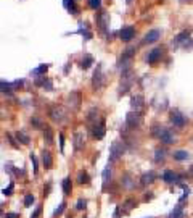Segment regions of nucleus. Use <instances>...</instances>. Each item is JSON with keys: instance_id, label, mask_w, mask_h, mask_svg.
I'll use <instances>...</instances> for the list:
<instances>
[{"instance_id": "obj_18", "label": "nucleus", "mask_w": 193, "mask_h": 218, "mask_svg": "<svg viewBox=\"0 0 193 218\" xmlns=\"http://www.w3.org/2000/svg\"><path fill=\"white\" fill-rule=\"evenodd\" d=\"M63 191H64V194H69L71 192V179L69 178L63 179Z\"/></svg>"}, {"instance_id": "obj_7", "label": "nucleus", "mask_w": 193, "mask_h": 218, "mask_svg": "<svg viewBox=\"0 0 193 218\" xmlns=\"http://www.w3.org/2000/svg\"><path fill=\"white\" fill-rule=\"evenodd\" d=\"M103 136H105V120H100L98 126L95 125V128H93V137L101 139Z\"/></svg>"}, {"instance_id": "obj_19", "label": "nucleus", "mask_w": 193, "mask_h": 218, "mask_svg": "<svg viewBox=\"0 0 193 218\" xmlns=\"http://www.w3.org/2000/svg\"><path fill=\"white\" fill-rule=\"evenodd\" d=\"M16 137L19 139V141H21L23 142V144H29V136L26 134V132H16Z\"/></svg>"}, {"instance_id": "obj_32", "label": "nucleus", "mask_w": 193, "mask_h": 218, "mask_svg": "<svg viewBox=\"0 0 193 218\" xmlns=\"http://www.w3.org/2000/svg\"><path fill=\"white\" fill-rule=\"evenodd\" d=\"M63 208H64V204H61L60 208H56V210H55V215H60V213L63 212Z\"/></svg>"}, {"instance_id": "obj_11", "label": "nucleus", "mask_w": 193, "mask_h": 218, "mask_svg": "<svg viewBox=\"0 0 193 218\" xmlns=\"http://www.w3.org/2000/svg\"><path fill=\"white\" fill-rule=\"evenodd\" d=\"M172 157L176 158V160H179V162H182V160L190 158V154L187 152V150H176V152L172 154Z\"/></svg>"}, {"instance_id": "obj_29", "label": "nucleus", "mask_w": 193, "mask_h": 218, "mask_svg": "<svg viewBox=\"0 0 193 218\" xmlns=\"http://www.w3.org/2000/svg\"><path fill=\"white\" fill-rule=\"evenodd\" d=\"M12 191H13V183L10 184L8 187H5V189H3V194H5V196H10V194H12Z\"/></svg>"}, {"instance_id": "obj_2", "label": "nucleus", "mask_w": 193, "mask_h": 218, "mask_svg": "<svg viewBox=\"0 0 193 218\" xmlns=\"http://www.w3.org/2000/svg\"><path fill=\"white\" fill-rule=\"evenodd\" d=\"M171 121H172V125L174 126H177V128H183L185 126V118H183V115L179 111V110H172L171 111Z\"/></svg>"}, {"instance_id": "obj_20", "label": "nucleus", "mask_w": 193, "mask_h": 218, "mask_svg": "<svg viewBox=\"0 0 193 218\" xmlns=\"http://www.w3.org/2000/svg\"><path fill=\"white\" fill-rule=\"evenodd\" d=\"M169 218H182V205H177L176 210L169 215Z\"/></svg>"}, {"instance_id": "obj_13", "label": "nucleus", "mask_w": 193, "mask_h": 218, "mask_svg": "<svg viewBox=\"0 0 193 218\" xmlns=\"http://www.w3.org/2000/svg\"><path fill=\"white\" fill-rule=\"evenodd\" d=\"M92 63H93V58H92V55H85L84 58L81 60V66H82L84 70H87V68H89V66H90Z\"/></svg>"}, {"instance_id": "obj_8", "label": "nucleus", "mask_w": 193, "mask_h": 218, "mask_svg": "<svg viewBox=\"0 0 193 218\" xmlns=\"http://www.w3.org/2000/svg\"><path fill=\"white\" fill-rule=\"evenodd\" d=\"M161 58V49H153L148 55V63L150 65H156Z\"/></svg>"}, {"instance_id": "obj_9", "label": "nucleus", "mask_w": 193, "mask_h": 218, "mask_svg": "<svg viewBox=\"0 0 193 218\" xmlns=\"http://www.w3.org/2000/svg\"><path fill=\"white\" fill-rule=\"evenodd\" d=\"M162 179L166 183H176L177 181V175L174 171H171V170H166V171L162 173Z\"/></svg>"}, {"instance_id": "obj_4", "label": "nucleus", "mask_w": 193, "mask_h": 218, "mask_svg": "<svg viewBox=\"0 0 193 218\" xmlns=\"http://www.w3.org/2000/svg\"><path fill=\"white\" fill-rule=\"evenodd\" d=\"M122 152H124L122 146H119L118 142H114V144L111 146V155H110V160H111V162H114V160H118V158L122 155Z\"/></svg>"}, {"instance_id": "obj_6", "label": "nucleus", "mask_w": 193, "mask_h": 218, "mask_svg": "<svg viewBox=\"0 0 193 218\" xmlns=\"http://www.w3.org/2000/svg\"><path fill=\"white\" fill-rule=\"evenodd\" d=\"M159 36H161L159 29H151L150 32H147V36H145L143 42H145V44H153V42H156V41L159 39Z\"/></svg>"}, {"instance_id": "obj_5", "label": "nucleus", "mask_w": 193, "mask_h": 218, "mask_svg": "<svg viewBox=\"0 0 193 218\" xmlns=\"http://www.w3.org/2000/svg\"><path fill=\"white\" fill-rule=\"evenodd\" d=\"M125 123H127V126H130V128L139 126L140 125V115H139V113L130 111L129 115H127V118H125Z\"/></svg>"}, {"instance_id": "obj_16", "label": "nucleus", "mask_w": 193, "mask_h": 218, "mask_svg": "<svg viewBox=\"0 0 193 218\" xmlns=\"http://www.w3.org/2000/svg\"><path fill=\"white\" fill-rule=\"evenodd\" d=\"M77 178H79V179H77V183H79V184H89V176H87L85 171H81Z\"/></svg>"}, {"instance_id": "obj_10", "label": "nucleus", "mask_w": 193, "mask_h": 218, "mask_svg": "<svg viewBox=\"0 0 193 218\" xmlns=\"http://www.w3.org/2000/svg\"><path fill=\"white\" fill-rule=\"evenodd\" d=\"M100 79H101V73H100V65H98V68H96L95 73H93V81H92V84H93V87H95V89H98V87L101 86Z\"/></svg>"}, {"instance_id": "obj_24", "label": "nucleus", "mask_w": 193, "mask_h": 218, "mask_svg": "<svg viewBox=\"0 0 193 218\" xmlns=\"http://www.w3.org/2000/svg\"><path fill=\"white\" fill-rule=\"evenodd\" d=\"M32 202H34V197H32L31 194H27V196L24 197V205H26V207H31Z\"/></svg>"}, {"instance_id": "obj_34", "label": "nucleus", "mask_w": 193, "mask_h": 218, "mask_svg": "<svg viewBox=\"0 0 193 218\" xmlns=\"http://www.w3.org/2000/svg\"><path fill=\"white\" fill-rule=\"evenodd\" d=\"M79 32H82V34H84V29H82V27L79 29ZM85 36H87V39H89V37H90V32H87V31H85Z\"/></svg>"}, {"instance_id": "obj_27", "label": "nucleus", "mask_w": 193, "mask_h": 218, "mask_svg": "<svg viewBox=\"0 0 193 218\" xmlns=\"http://www.w3.org/2000/svg\"><path fill=\"white\" fill-rule=\"evenodd\" d=\"M45 137H47V142H52V131L47 126H45Z\"/></svg>"}, {"instance_id": "obj_14", "label": "nucleus", "mask_w": 193, "mask_h": 218, "mask_svg": "<svg viewBox=\"0 0 193 218\" xmlns=\"http://www.w3.org/2000/svg\"><path fill=\"white\" fill-rule=\"evenodd\" d=\"M153 181H154V173L153 171H150V173H147V175L142 176V184H150Z\"/></svg>"}, {"instance_id": "obj_28", "label": "nucleus", "mask_w": 193, "mask_h": 218, "mask_svg": "<svg viewBox=\"0 0 193 218\" xmlns=\"http://www.w3.org/2000/svg\"><path fill=\"white\" fill-rule=\"evenodd\" d=\"M31 123H32V125H35L39 129H40V128H44V125L40 123V120H37V118H32V120H31Z\"/></svg>"}, {"instance_id": "obj_33", "label": "nucleus", "mask_w": 193, "mask_h": 218, "mask_svg": "<svg viewBox=\"0 0 193 218\" xmlns=\"http://www.w3.org/2000/svg\"><path fill=\"white\" fill-rule=\"evenodd\" d=\"M5 218H18V215H16V213H7Z\"/></svg>"}, {"instance_id": "obj_21", "label": "nucleus", "mask_w": 193, "mask_h": 218, "mask_svg": "<svg viewBox=\"0 0 193 218\" xmlns=\"http://www.w3.org/2000/svg\"><path fill=\"white\" fill-rule=\"evenodd\" d=\"M89 7L92 10H98L101 7V0H89Z\"/></svg>"}, {"instance_id": "obj_3", "label": "nucleus", "mask_w": 193, "mask_h": 218, "mask_svg": "<svg viewBox=\"0 0 193 218\" xmlns=\"http://www.w3.org/2000/svg\"><path fill=\"white\" fill-rule=\"evenodd\" d=\"M134 36H135V29L130 27V26L122 27V29L119 31V37H121V41H124V42H130L134 39Z\"/></svg>"}, {"instance_id": "obj_26", "label": "nucleus", "mask_w": 193, "mask_h": 218, "mask_svg": "<svg viewBox=\"0 0 193 218\" xmlns=\"http://www.w3.org/2000/svg\"><path fill=\"white\" fill-rule=\"evenodd\" d=\"M81 139H82V134H81V132H77V134H76V142H74L76 149H81Z\"/></svg>"}, {"instance_id": "obj_23", "label": "nucleus", "mask_w": 193, "mask_h": 218, "mask_svg": "<svg viewBox=\"0 0 193 218\" xmlns=\"http://www.w3.org/2000/svg\"><path fill=\"white\" fill-rule=\"evenodd\" d=\"M154 154H156V155H154V160H156V162H159V160L164 158V150H162V149H158Z\"/></svg>"}, {"instance_id": "obj_25", "label": "nucleus", "mask_w": 193, "mask_h": 218, "mask_svg": "<svg viewBox=\"0 0 193 218\" xmlns=\"http://www.w3.org/2000/svg\"><path fill=\"white\" fill-rule=\"evenodd\" d=\"M140 100H142V97H132V107H134V108H139V107L142 105Z\"/></svg>"}, {"instance_id": "obj_1", "label": "nucleus", "mask_w": 193, "mask_h": 218, "mask_svg": "<svg viewBox=\"0 0 193 218\" xmlns=\"http://www.w3.org/2000/svg\"><path fill=\"white\" fill-rule=\"evenodd\" d=\"M153 134L156 136L159 141H162L164 144H174V142H176V136L166 128H158V126L153 128Z\"/></svg>"}, {"instance_id": "obj_36", "label": "nucleus", "mask_w": 193, "mask_h": 218, "mask_svg": "<svg viewBox=\"0 0 193 218\" xmlns=\"http://www.w3.org/2000/svg\"><path fill=\"white\" fill-rule=\"evenodd\" d=\"M148 218H151V216H148Z\"/></svg>"}, {"instance_id": "obj_15", "label": "nucleus", "mask_w": 193, "mask_h": 218, "mask_svg": "<svg viewBox=\"0 0 193 218\" xmlns=\"http://www.w3.org/2000/svg\"><path fill=\"white\" fill-rule=\"evenodd\" d=\"M42 160H44V165H45V168H50V166H52V157H50V152H44V155H42Z\"/></svg>"}, {"instance_id": "obj_22", "label": "nucleus", "mask_w": 193, "mask_h": 218, "mask_svg": "<svg viewBox=\"0 0 193 218\" xmlns=\"http://www.w3.org/2000/svg\"><path fill=\"white\" fill-rule=\"evenodd\" d=\"M47 68H48L47 65H40V66H39V68H35V70L32 71V74H34V76H39V74L45 73V71H47Z\"/></svg>"}, {"instance_id": "obj_12", "label": "nucleus", "mask_w": 193, "mask_h": 218, "mask_svg": "<svg viewBox=\"0 0 193 218\" xmlns=\"http://www.w3.org/2000/svg\"><path fill=\"white\" fill-rule=\"evenodd\" d=\"M63 5H64V8L66 10H69V13H77L76 10V5H74V0H63Z\"/></svg>"}, {"instance_id": "obj_35", "label": "nucleus", "mask_w": 193, "mask_h": 218, "mask_svg": "<svg viewBox=\"0 0 193 218\" xmlns=\"http://www.w3.org/2000/svg\"><path fill=\"white\" fill-rule=\"evenodd\" d=\"M125 2H127V3H130V2H132V0H125Z\"/></svg>"}, {"instance_id": "obj_30", "label": "nucleus", "mask_w": 193, "mask_h": 218, "mask_svg": "<svg viewBox=\"0 0 193 218\" xmlns=\"http://www.w3.org/2000/svg\"><path fill=\"white\" fill-rule=\"evenodd\" d=\"M31 160H32V166H34V173H37V160H35V157L31 154Z\"/></svg>"}, {"instance_id": "obj_17", "label": "nucleus", "mask_w": 193, "mask_h": 218, "mask_svg": "<svg viewBox=\"0 0 193 218\" xmlns=\"http://www.w3.org/2000/svg\"><path fill=\"white\" fill-rule=\"evenodd\" d=\"M110 166H106L105 170H103V189L106 187V184H108V181H110Z\"/></svg>"}, {"instance_id": "obj_31", "label": "nucleus", "mask_w": 193, "mask_h": 218, "mask_svg": "<svg viewBox=\"0 0 193 218\" xmlns=\"http://www.w3.org/2000/svg\"><path fill=\"white\" fill-rule=\"evenodd\" d=\"M77 208H79V210H82V208H85V201H82V199H81V201L77 202Z\"/></svg>"}]
</instances>
